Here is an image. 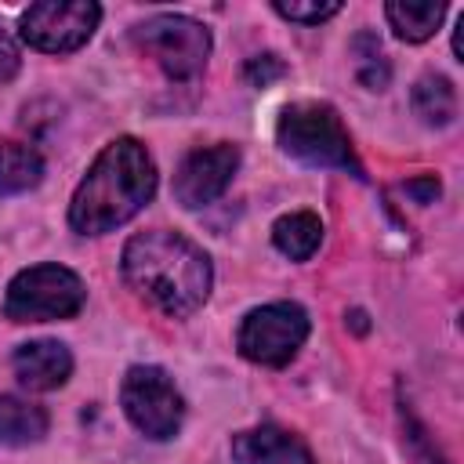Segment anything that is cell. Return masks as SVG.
I'll return each instance as SVG.
<instances>
[{
  "mask_svg": "<svg viewBox=\"0 0 464 464\" xmlns=\"http://www.w3.org/2000/svg\"><path fill=\"white\" fill-rule=\"evenodd\" d=\"M123 279L163 315H192L210 297V257L188 236L170 228L138 232L123 246Z\"/></svg>",
  "mask_w": 464,
  "mask_h": 464,
  "instance_id": "obj_1",
  "label": "cell"
},
{
  "mask_svg": "<svg viewBox=\"0 0 464 464\" xmlns=\"http://www.w3.org/2000/svg\"><path fill=\"white\" fill-rule=\"evenodd\" d=\"M156 192V163L138 138L109 141L69 203V225L80 236H102L130 221Z\"/></svg>",
  "mask_w": 464,
  "mask_h": 464,
  "instance_id": "obj_2",
  "label": "cell"
},
{
  "mask_svg": "<svg viewBox=\"0 0 464 464\" xmlns=\"http://www.w3.org/2000/svg\"><path fill=\"white\" fill-rule=\"evenodd\" d=\"M276 141H279V149L286 156H294L301 163L362 174L341 116L323 102H294V105H286L279 112V123H276Z\"/></svg>",
  "mask_w": 464,
  "mask_h": 464,
  "instance_id": "obj_3",
  "label": "cell"
},
{
  "mask_svg": "<svg viewBox=\"0 0 464 464\" xmlns=\"http://www.w3.org/2000/svg\"><path fill=\"white\" fill-rule=\"evenodd\" d=\"M87 290L80 276L65 265H33L22 268L7 283L4 315L11 323H47V319H69L83 308Z\"/></svg>",
  "mask_w": 464,
  "mask_h": 464,
  "instance_id": "obj_4",
  "label": "cell"
},
{
  "mask_svg": "<svg viewBox=\"0 0 464 464\" xmlns=\"http://www.w3.org/2000/svg\"><path fill=\"white\" fill-rule=\"evenodd\" d=\"M138 51H145L170 80H192L210 58V33L185 14H156L130 29Z\"/></svg>",
  "mask_w": 464,
  "mask_h": 464,
  "instance_id": "obj_5",
  "label": "cell"
},
{
  "mask_svg": "<svg viewBox=\"0 0 464 464\" xmlns=\"http://www.w3.org/2000/svg\"><path fill=\"white\" fill-rule=\"evenodd\" d=\"M308 337V312L294 301H272L243 315L236 348L257 366H286Z\"/></svg>",
  "mask_w": 464,
  "mask_h": 464,
  "instance_id": "obj_6",
  "label": "cell"
},
{
  "mask_svg": "<svg viewBox=\"0 0 464 464\" xmlns=\"http://www.w3.org/2000/svg\"><path fill=\"white\" fill-rule=\"evenodd\" d=\"M120 406L145 439H174L185 417V399L160 366H130L120 384Z\"/></svg>",
  "mask_w": 464,
  "mask_h": 464,
  "instance_id": "obj_7",
  "label": "cell"
},
{
  "mask_svg": "<svg viewBox=\"0 0 464 464\" xmlns=\"http://www.w3.org/2000/svg\"><path fill=\"white\" fill-rule=\"evenodd\" d=\"M102 7L94 0H44L22 14V40L36 51L65 54L91 40Z\"/></svg>",
  "mask_w": 464,
  "mask_h": 464,
  "instance_id": "obj_8",
  "label": "cell"
},
{
  "mask_svg": "<svg viewBox=\"0 0 464 464\" xmlns=\"http://www.w3.org/2000/svg\"><path fill=\"white\" fill-rule=\"evenodd\" d=\"M236 170H239V149L236 145L218 141L207 149H192L174 174V199L188 210H199L228 188Z\"/></svg>",
  "mask_w": 464,
  "mask_h": 464,
  "instance_id": "obj_9",
  "label": "cell"
},
{
  "mask_svg": "<svg viewBox=\"0 0 464 464\" xmlns=\"http://www.w3.org/2000/svg\"><path fill=\"white\" fill-rule=\"evenodd\" d=\"M14 377L29 388V392H51L62 388L72 373V355L62 341H25L14 348Z\"/></svg>",
  "mask_w": 464,
  "mask_h": 464,
  "instance_id": "obj_10",
  "label": "cell"
},
{
  "mask_svg": "<svg viewBox=\"0 0 464 464\" xmlns=\"http://www.w3.org/2000/svg\"><path fill=\"white\" fill-rule=\"evenodd\" d=\"M232 460L236 464H315L308 446L276 424H261L250 431L232 435Z\"/></svg>",
  "mask_w": 464,
  "mask_h": 464,
  "instance_id": "obj_11",
  "label": "cell"
},
{
  "mask_svg": "<svg viewBox=\"0 0 464 464\" xmlns=\"http://www.w3.org/2000/svg\"><path fill=\"white\" fill-rule=\"evenodd\" d=\"M47 410L18 399V395H0V442L4 446H33L47 435Z\"/></svg>",
  "mask_w": 464,
  "mask_h": 464,
  "instance_id": "obj_12",
  "label": "cell"
},
{
  "mask_svg": "<svg viewBox=\"0 0 464 464\" xmlns=\"http://www.w3.org/2000/svg\"><path fill=\"white\" fill-rule=\"evenodd\" d=\"M44 178V156L29 141H0V196L36 188Z\"/></svg>",
  "mask_w": 464,
  "mask_h": 464,
  "instance_id": "obj_13",
  "label": "cell"
},
{
  "mask_svg": "<svg viewBox=\"0 0 464 464\" xmlns=\"http://www.w3.org/2000/svg\"><path fill=\"white\" fill-rule=\"evenodd\" d=\"M384 14H388V22H392L399 40L420 44L442 25L446 4L442 0H435V4L431 0H392V4H384Z\"/></svg>",
  "mask_w": 464,
  "mask_h": 464,
  "instance_id": "obj_14",
  "label": "cell"
},
{
  "mask_svg": "<svg viewBox=\"0 0 464 464\" xmlns=\"http://www.w3.org/2000/svg\"><path fill=\"white\" fill-rule=\"evenodd\" d=\"M272 243L279 254H286L290 261H308L319 243H323V221L312 214V210H294V214H283L276 225H272Z\"/></svg>",
  "mask_w": 464,
  "mask_h": 464,
  "instance_id": "obj_15",
  "label": "cell"
},
{
  "mask_svg": "<svg viewBox=\"0 0 464 464\" xmlns=\"http://www.w3.org/2000/svg\"><path fill=\"white\" fill-rule=\"evenodd\" d=\"M410 102H413V112H417L428 127H446V123H453V116H457V91H453V83H450L446 76H439V72L420 76V80L413 83Z\"/></svg>",
  "mask_w": 464,
  "mask_h": 464,
  "instance_id": "obj_16",
  "label": "cell"
},
{
  "mask_svg": "<svg viewBox=\"0 0 464 464\" xmlns=\"http://www.w3.org/2000/svg\"><path fill=\"white\" fill-rule=\"evenodd\" d=\"M352 58H355V76L366 91H384L392 80V65L384 58V47L373 33H359L352 40Z\"/></svg>",
  "mask_w": 464,
  "mask_h": 464,
  "instance_id": "obj_17",
  "label": "cell"
},
{
  "mask_svg": "<svg viewBox=\"0 0 464 464\" xmlns=\"http://www.w3.org/2000/svg\"><path fill=\"white\" fill-rule=\"evenodd\" d=\"M272 7H276V14H283L290 22H304V25H319L341 11L337 0H326V4H319V0H276Z\"/></svg>",
  "mask_w": 464,
  "mask_h": 464,
  "instance_id": "obj_18",
  "label": "cell"
},
{
  "mask_svg": "<svg viewBox=\"0 0 464 464\" xmlns=\"http://www.w3.org/2000/svg\"><path fill=\"white\" fill-rule=\"evenodd\" d=\"M286 72V65L276 58V54H257V58H250L246 65H243V80L250 83V87H268L272 80H279Z\"/></svg>",
  "mask_w": 464,
  "mask_h": 464,
  "instance_id": "obj_19",
  "label": "cell"
},
{
  "mask_svg": "<svg viewBox=\"0 0 464 464\" xmlns=\"http://www.w3.org/2000/svg\"><path fill=\"white\" fill-rule=\"evenodd\" d=\"M14 72H18V47H14V40L0 29V83H7Z\"/></svg>",
  "mask_w": 464,
  "mask_h": 464,
  "instance_id": "obj_20",
  "label": "cell"
},
{
  "mask_svg": "<svg viewBox=\"0 0 464 464\" xmlns=\"http://www.w3.org/2000/svg\"><path fill=\"white\" fill-rule=\"evenodd\" d=\"M402 192L413 196L417 203H431V199L439 196V181H435V178H413V181L402 185Z\"/></svg>",
  "mask_w": 464,
  "mask_h": 464,
  "instance_id": "obj_21",
  "label": "cell"
},
{
  "mask_svg": "<svg viewBox=\"0 0 464 464\" xmlns=\"http://www.w3.org/2000/svg\"><path fill=\"white\" fill-rule=\"evenodd\" d=\"M424 464H442V457H431V453H428V457H424Z\"/></svg>",
  "mask_w": 464,
  "mask_h": 464,
  "instance_id": "obj_22",
  "label": "cell"
}]
</instances>
